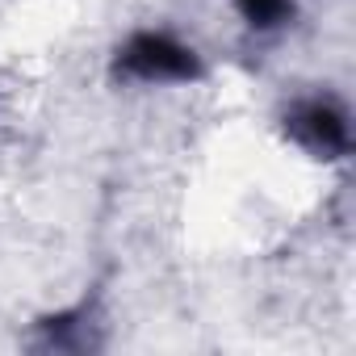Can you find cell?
Listing matches in <instances>:
<instances>
[{
	"label": "cell",
	"mask_w": 356,
	"mask_h": 356,
	"mask_svg": "<svg viewBox=\"0 0 356 356\" xmlns=\"http://www.w3.org/2000/svg\"><path fill=\"white\" fill-rule=\"evenodd\" d=\"M118 72L138 80H193L202 67L189 47L172 42L168 34H134L118 51Z\"/></svg>",
	"instance_id": "obj_1"
},
{
	"label": "cell",
	"mask_w": 356,
	"mask_h": 356,
	"mask_svg": "<svg viewBox=\"0 0 356 356\" xmlns=\"http://www.w3.org/2000/svg\"><path fill=\"white\" fill-rule=\"evenodd\" d=\"M289 134L323 159H335V155L348 151V122L335 105H323V101L293 109L289 113Z\"/></svg>",
	"instance_id": "obj_2"
},
{
	"label": "cell",
	"mask_w": 356,
	"mask_h": 356,
	"mask_svg": "<svg viewBox=\"0 0 356 356\" xmlns=\"http://www.w3.org/2000/svg\"><path fill=\"white\" fill-rule=\"evenodd\" d=\"M239 9H243V17H248L252 26H260V30L281 26V22L293 13L289 0H239Z\"/></svg>",
	"instance_id": "obj_3"
}]
</instances>
